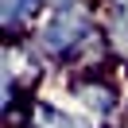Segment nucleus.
Returning <instances> with one entry per match:
<instances>
[{
	"label": "nucleus",
	"mask_w": 128,
	"mask_h": 128,
	"mask_svg": "<svg viewBox=\"0 0 128 128\" xmlns=\"http://www.w3.org/2000/svg\"><path fill=\"white\" fill-rule=\"evenodd\" d=\"M97 24H101L97 0L74 4V8H50V12H43V20L35 24L31 39H35V47L43 50V58H47L50 66L66 70L70 58H74V50L82 47V39H86Z\"/></svg>",
	"instance_id": "nucleus-1"
},
{
	"label": "nucleus",
	"mask_w": 128,
	"mask_h": 128,
	"mask_svg": "<svg viewBox=\"0 0 128 128\" xmlns=\"http://www.w3.org/2000/svg\"><path fill=\"white\" fill-rule=\"evenodd\" d=\"M66 97L97 128L128 116V93H124V82H120V70H109V74H70L66 78Z\"/></svg>",
	"instance_id": "nucleus-2"
},
{
	"label": "nucleus",
	"mask_w": 128,
	"mask_h": 128,
	"mask_svg": "<svg viewBox=\"0 0 128 128\" xmlns=\"http://www.w3.org/2000/svg\"><path fill=\"white\" fill-rule=\"evenodd\" d=\"M27 128H97L89 116H82L74 105H62L47 93L31 97V112H27Z\"/></svg>",
	"instance_id": "nucleus-3"
},
{
	"label": "nucleus",
	"mask_w": 128,
	"mask_h": 128,
	"mask_svg": "<svg viewBox=\"0 0 128 128\" xmlns=\"http://www.w3.org/2000/svg\"><path fill=\"white\" fill-rule=\"evenodd\" d=\"M47 12V0H0V35L27 39Z\"/></svg>",
	"instance_id": "nucleus-4"
},
{
	"label": "nucleus",
	"mask_w": 128,
	"mask_h": 128,
	"mask_svg": "<svg viewBox=\"0 0 128 128\" xmlns=\"http://www.w3.org/2000/svg\"><path fill=\"white\" fill-rule=\"evenodd\" d=\"M120 74H124V82H128V66H124V70H120Z\"/></svg>",
	"instance_id": "nucleus-5"
}]
</instances>
